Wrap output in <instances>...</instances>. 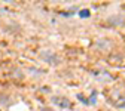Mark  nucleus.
<instances>
[{"instance_id": "obj_2", "label": "nucleus", "mask_w": 125, "mask_h": 111, "mask_svg": "<svg viewBox=\"0 0 125 111\" xmlns=\"http://www.w3.org/2000/svg\"><path fill=\"white\" fill-rule=\"evenodd\" d=\"M91 15V12L88 10V9H82V10H79V17L81 18H88Z\"/></svg>"}, {"instance_id": "obj_1", "label": "nucleus", "mask_w": 125, "mask_h": 111, "mask_svg": "<svg viewBox=\"0 0 125 111\" xmlns=\"http://www.w3.org/2000/svg\"><path fill=\"white\" fill-rule=\"evenodd\" d=\"M54 104L60 105L61 108H69V107H70L69 99H64V98H54Z\"/></svg>"}, {"instance_id": "obj_5", "label": "nucleus", "mask_w": 125, "mask_h": 111, "mask_svg": "<svg viewBox=\"0 0 125 111\" xmlns=\"http://www.w3.org/2000/svg\"><path fill=\"white\" fill-rule=\"evenodd\" d=\"M110 22H113V24H119V22H122L121 19H110Z\"/></svg>"}, {"instance_id": "obj_3", "label": "nucleus", "mask_w": 125, "mask_h": 111, "mask_svg": "<svg viewBox=\"0 0 125 111\" xmlns=\"http://www.w3.org/2000/svg\"><path fill=\"white\" fill-rule=\"evenodd\" d=\"M88 102H89V104H92V105H94V104L97 102V92H95V90L92 92V96L89 98V101H88Z\"/></svg>"}, {"instance_id": "obj_4", "label": "nucleus", "mask_w": 125, "mask_h": 111, "mask_svg": "<svg viewBox=\"0 0 125 111\" xmlns=\"http://www.w3.org/2000/svg\"><path fill=\"white\" fill-rule=\"evenodd\" d=\"M77 99H81V101H82L83 104H88V101H86V99L83 98V95H82V93H77Z\"/></svg>"}]
</instances>
